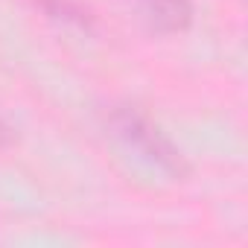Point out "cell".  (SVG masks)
I'll return each instance as SVG.
<instances>
[{
    "instance_id": "2",
    "label": "cell",
    "mask_w": 248,
    "mask_h": 248,
    "mask_svg": "<svg viewBox=\"0 0 248 248\" xmlns=\"http://www.w3.org/2000/svg\"><path fill=\"white\" fill-rule=\"evenodd\" d=\"M146 24L155 32H181L193 21V6L187 0H143Z\"/></svg>"
},
{
    "instance_id": "1",
    "label": "cell",
    "mask_w": 248,
    "mask_h": 248,
    "mask_svg": "<svg viewBox=\"0 0 248 248\" xmlns=\"http://www.w3.org/2000/svg\"><path fill=\"white\" fill-rule=\"evenodd\" d=\"M111 129L129 149H135L143 161H149L170 178H184L190 172L181 149L138 108H117L111 114Z\"/></svg>"
},
{
    "instance_id": "3",
    "label": "cell",
    "mask_w": 248,
    "mask_h": 248,
    "mask_svg": "<svg viewBox=\"0 0 248 248\" xmlns=\"http://www.w3.org/2000/svg\"><path fill=\"white\" fill-rule=\"evenodd\" d=\"M3 143H12V132L3 126V123H0V146H3Z\"/></svg>"
}]
</instances>
